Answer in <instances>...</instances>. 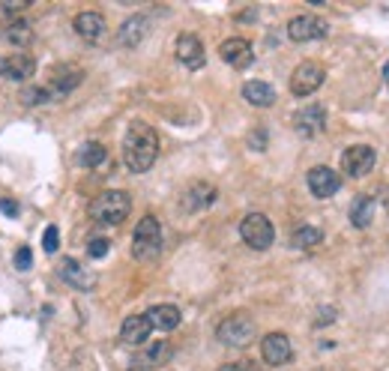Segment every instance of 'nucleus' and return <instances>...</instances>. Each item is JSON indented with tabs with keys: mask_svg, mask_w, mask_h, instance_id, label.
Returning a JSON list of instances; mask_svg holds the SVG:
<instances>
[{
	"mask_svg": "<svg viewBox=\"0 0 389 371\" xmlns=\"http://www.w3.org/2000/svg\"><path fill=\"white\" fill-rule=\"evenodd\" d=\"M210 204H216V186H210V183H204V180L192 183V186L180 195V210H183V213L207 210Z\"/></svg>",
	"mask_w": 389,
	"mask_h": 371,
	"instance_id": "obj_13",
	"label": "nucleus"
},
{
	"mask_svg": "<svg viewBox=\"0 0 389 371\" xmlns=\"http://www.w3.org/2000/svg\"><path fill=\"white\" fill-rule=\"evenodd\" d=\"M111 252V240H105V237H93L90 242H87V254H90V258H105V254Z\"/></svg>",
	"mask_w": 389,
	"mask_h": 371,
	"instance_id": "obj_29",
	"label": "nucleus"
},
{
	"mask_svg": "<svg viewBox=\"0 0 389 371\" xmlns=\"http://www.w3.org/2000/svg\"><path fill=\"white\" fill-rule=\"evenodd\" d=\"M16 266H18V270H30V249L28 246H21L16 252Z\"/></svg>",
	"mask_w": 389,
	"mask_h": 371,
	"instance_id": "obj_32",
	"label": "nucleus"
},
{
	"mask_svg": "<svg viewBox=\"0 0 389 371\" xmlns=\"http://www.w3.org/2000/svg\"><path fill=\"white\" fill-rule=\"evenodd\" d=\"M132 213V198L123 189L99 192L90 201V219L99 225H123Z\"/></svg>",
	"mask_w": 389,
	"mask_h": 371,
	"instance_id": "obj_2",
	"label": "nucleus"
},
{
	"mask_svg": "<svg viewBox=\"0 0 389 371\" xmlns=\"http://www.w3.org/2000/svg\"><path fill=\"white\" fill-rule=\"evenodd\" d=\"M240 237H243V242H246L249 249L263 252V249L273 246L275 228H273V222H270L263 213H249L246 219L240 222Z\"/></svg>",
	"mask_w": 389,
	"mask_h": 371,
	"instance_id": "obj_5",
	"label": "nucleus"
},
{
	"mask_svg": "<svg viewBox=\"0 0 389 371\" xmlns=\"http://www.w3.org/2000/svg\"><path fill=\"white\" fill-rule=\"evenodd\" d=\"M249 144H255V150H267V135H263V132H255L252 138H249Z\"/></svg>",
	"mask_w": 389,
	"mask_h": 371,
	"instance_id": "obj_36",
	"label": "nucleus"
},
{
	"mask_svg": "<svg viewBox=\"0 0 389 371\" xmlns=\"http://www.w3.org/2000/svg\"><path fill=\"white\" fill-rule=\"evenodd\" d=\"M323 126H326V111H323V105H318V102H311V105L299 108V111L294 114V129L303 135V138L321 135Z\"/></svg>",
	"mask_w": 389,
	"mask_h": 371,
	"instance_id": "obj_12",
	"label": "nucleus"
},
{
	"mask_svg": "<svg viewBox=\"0 0 389 371\" xmlns=\"http://www.w3.org/2000/svg\"><path fill=\"white\" fill-rule=\"evenodd\" d=\"M141 371H150V368H141Z\"/></svg>",
	"mask_w": 389,
	"mask_h": 371,
	"instance_id": "obj_38",
	"label": "nucleus"
},
{
	"mask_svg": "<svg viewBox=\"0 0 389 371\" xmlns=\"http://www.w3.org/2000/svg\"><path fill=\"white\" fill-rule=\"evenodd\" d=\"M150 332H153V326H150L147 314H129L126 321H123V326H120V338H123V344L138 348V344H144L150 338Z\"/></svg>",
	"mask_w": 389,
	"mask_h": 371,
	"instance_id": "obj_19",
	"label": "nucleus"
},
{
	"mask_svg": "<svg viewBox=\"0 0 389 371\" xmlns=\"http://www.w3.org/2000/svg\"><path fill=\"white\" fill-rule=\"evenodd\" d=\"M174 54H177V60L183 63L186 69H201L207 63L204 42H201L195 33H180L177 36V45H174Z\"/></svg>",
	"mask_w": 389,
	"mask_h": 371,
	"instance_id": "obj_11",
	"label": "nucleus"
},
{
	"mask_svg": "<svg viewBox=\"0 0 389 371\" xmlns=\"http://www.w3.org/2000/svg\"><path fill=\"white\" fill-rule=\"evenodd\" d=\"M371 219H374V198L359 195L354 204H350V222H354V228H369Z\"/></svg>",
	"mask_w": 389,
	"mask_h": 371,
	"instance_id": "obj_24",
	"label": "nucleus"
},
{
	"mask_svg": "<svg viewBox=\"0 0 389 371\" xmlns=\"http://www.w3.org/2000/svg\"><path fill=\"white\" fill-rule=\"evenodd\" d=\"M159 254H162V225L156 216H144L132 234V258L141 264H153Z\"/></svg>",
	"mask_w": 389,
	"mask_h": 371,
	"instance_id": "obj_3",
	"label": "nucleus"
},
{
	"mask_svg": "<svg viewBox=\"0 0 389 371\" xmlns=\"http://www.w3.org/2000/svg\"><path fill=\"white\" fill-rule=\"evenodd\" d=\"M6 40L16 48H30L33 45V28L28 18H12L6 28Z\"/></svg>",
	"mask_w": 389,
	"mask_h": 371,
	"instance_id": "obj_23",
	"label": "nucleus"
},
{
	"mask_svg": "<svg viewBox=\"0 0 389 371\" xmlns=\"http://www.w3.org/2000/svg\"><path fill=\"white\" fill-rule=\"evenodd\" d=\"M333 321H335V309H333V305H323V309L318 312V317H315V324L326 326V324H333Z\"/></svg>",
	"mask_w": 389,
	"mask_h": 371,
	"instance_id": "obj_31",
	"label": "nucleus"
},
{
	"mask_svg": "<svg viewBox=\"0 0 389 371\" xmlns=\"http://www.w3.org/2000/svg\"><path fill=\"white\" fill-rule=\"evenodd\" d=\"M144 314H147L150 326H153V329H162V332L177 329L180 321H183V314H180L177 305H153V309L144 312Z\"/></svg>",
	"mask_w": 389,
	"mask_h": 371,
	"instance_id": "obj_20",
	"label": "nucleus"
},
{
	"mask_svg": "<svg viewBox=\"0 0 389 371\" xmlns=\"http://www.w3.org/2000/svg\"><path fill=\"white\" fill-rule=\"evenodd\" d=\"M108 159V150L99 144V141H87V144L81 147V153H78V162L84 165V168H99Z\"/></svg>",
	"mask_w": 389,
	"mask_h": 371,
	"instance_id": "obj_27",
	"label": "nucleus"
},
{
	"mask_svg": "<svg viewBox=\"0 0 389 371\" xmlns=\"http://www.w3.org/2000/svg\"><path fill=\"white\" fill-rule=\"evenodd\" d=\"M60 278L72 285L75 290H93L96 288V273L84 270V266L75 261V258H64L60 261Z\"/></svg>",
	"mask_w": 389,
	"mask_h": 371,
	"instance_id": "obj_17",
	"label": "nucleus"
},
{
	"mask_svg": "<svg viewBox=\"0 0 389 371\" xmlns=\"http://www.w3.org/2000/svg\"><path fill=\"white\" fill-rule=\"evenodd\" d=\"M0 75H4L6 81H28L30 75H36V60L28 51H16V54H9L4 63H0Z\"/></svg>",
	"mask_w": 389,
	"mask_h": 371,
	"instance_id": "obj_14",
	"label": "nucleus"
},
{
	"mask_svg": "<svg viewBox=\"0 0 389 371\" xmlns=\"http://www.w3.org/2000/svg\"><path fill=\"white\" fill-rule=\"evenodd\" d=\"M72 28L84 42H99L105 33V18L99 16V12H78L72 21Z\"/></svg>",
	"mask_w": 389,
	"mask_h": 371,
	"instance_id": "obj_18",
	"label": "nucleus"
},
{
	"mask_svg": "<svg viewBox=\"0 0 389 371\" xmlns=\"http://www.w3.org/2000/svg\"><path fill=\"white\" fill-rule=\"evenodd\" d=\"M323 81H326V69L321 66V63L318 60H303L291 75V93L306 99V96L315 93Z\"/></svg>",
	"mask_w": 389,
	"mask_h": 371,
	"instance_id": "obj_6",
	"label": "nucleus"
},
{
	"mask_svg": "<svg viewBox=\"0 0 389 371\" xmlns=\"http://www.w3.org/2000/svg\"><path fill=\"white\" fill-rule=\"evenodd\" d=\"M309 189L315 198H333L335 192L342 189V177L333 168H326V165H318V168L309 171Z\"/></svg>",
	"mask_w": 389,
	"mask_h": 371,
	"instance_id": "obj_15",
	"label": "nucleus"
},
{
	"mask_svg": "<svg viewBox=\"0 0 389 371\" xmlns=\"http://www.w3.org/2000/svg\"><path fill=\"white\" fill-rule=\"evenodd\" d=\"M219 371H258V365L252 360H243V363H234V365H222Z\"/></svg>",
	"mask_w": 389,
	"mask_h": 371,
	"instance_id": "obj_34",
	"label": "nucleus"
},
{
	"mask_svg": "<svg viewBox=\"0 0 389 371\" xmlns=\"http://www.w3.org/2000/svg\"><path fill=\"white\" fill-rule=\"evenodd\" d=\"M383 81H386V87H389V63H383Z\"/></svg>",
	"mask_w": 389,
	"mask_h": 371,
	"instance_id": "obj_37",
	"label": "nucleus"
},
{
	"mask_svg": "<svg viewBox=\"0 0 389 371\" xmlns=\"http://www.w3.org/2000/svg\"><path fill=\"white\" fill-rule=\"evenodd\" d=\"M219 57L234 69H246V66H252L255 51H252V42L243 40V36H231V40H225L219 45Z\"/></svg>",
	"mask_w": 389,
	"mask_h": 371,
	"instance_id": "obj_9",
	"label": "nucleus"
},
{
	"mask_svg": "<svg viewBox=\"0 0 389 371\" xmlns=\"http://www.w3.org/2000/svg\"><path fill=\"white\" fill-rule=\"evenodd\" d=\"M261 356L267 365H285L291 363L294 356V348H291V338L285 336V332H270V336H263L261 341Z\"/></svg>",
	"mask_w": 389,
	"mask_h": 371,
	"instance_id": "obj_10",
	"label": "nucleus"
},
{
	"mask_svg": "<svg viewBox=\"0 0 389 371\" xmlns=\"http://www.w3.org/2000/svg\"><path fill=\"white\" fill-rule=\"evenodd\" d=\"M318 242H323V231L315 225H303L297 228V231L291 234V246L294 249H315Z\"/></svg>",
	"mask_w": 389,
	"mask_h": 371,
	"instance_id": "obj_25",
	"label": "nucleus"
},
{
	"mask_svg": "<svg viewBox=\"0 0 389 371\" xmlns=\"http://www.w3.org/2000/svg\"><path fill=\"white\" fill-rule=\"evenodd\" d=\"M84 81V72L78 66H72V63H64V66H57L52 72V81H48V90H52V96H66L72 93L75 87H78Z\"/></svg>",
	"mask_w": 389,
	"mask_h": 371,
	"instance_id": "obj_16",
	"label": "nucleus"
},
{
	"mask_svg": "<svg viewBox=\"0 0 389 371\" xmlns=\"http://www.w3.org/2000/svg\"><path fill=\"white\" fill-rule=\"evenodd\" d=\"M159 156V135L150 123L135 120L123 138V162L132 174H147Z\"/></svg>",
	"mask_w": 389,
	"mask_h": 371,
	"instance_id": "obj_1",
	"label": "nucleus"
},
{
	"mask_svg": "<svg viewBox=\"0 0 389 371\" xmlns=\"http://www.w3.org/2000/svg\"><path fill=\"white\" fill-rule=\"evenodd\" d=\"M243 99L255 108H270V105H275V90L267 81H246L243 84Z\"/></svg>",
	"mask_w": 389,
	"mask_h": 371,
	"instance_id": "obj_22",
	"label": "nucleus"
},
{
	"mask_svg": "<svg viewBox=\"0 0 389 371\" xmlns=\"http://www.w3.org/2000/svg\"><path fill=\"white\" fill-rule=\"evenodd\" d=\"M21 99L28 102V105H45V102H52L54 96H52V90H48V87H24Z\"/></svg>",
	"mask_w": 389,
	"mask_h": 371,
	"instance_id": "obj_28",
	"label": "nucleus"
},
{
	"mask_svg": "<svg viewBox=\"0 0 389 371\" xmlns=\"http://www.w3.org/2000/svg\"><path fill=\"white\" fill-rule=\"evenodd\" d=\"M57 246H60V231H57V225H48V228H45V237H42V249H45L48 254H54Z\"/></svg>",
	"mask_w": 389,
	"mask_h": 371,
	"instance_id": "obj_30",
	"label": "nucleus"
},
{
	"mask_svg": "<svg viewBox=\"0 0 389 371\" xmlns=\"http://www.w3.org/2000/svg\"><path fill=\"white\" fill-rule=\"evenodd\" d=\"M374 162H378V153L369 144H357V147H347L345 156H342V171L347 177H366L374 171Z\"/></svg>",
	"mask_w": 389,
	"mask_h": 371,
	"instance_id": "obj_7",
	"label": "nucleus"
},
{
	"mask_svg": "<svg viewBox=\"0 0 389 371\" xmlns=\"http://www.w3.org/2000/svg\"><path fill=\"white\" fill-rule=\"evenodd\" d=\"M0 213L9 216V219H16V216H18V204L9 201V198H0Z\"/></svg>",
	"mask_w": 389,
	"mask_h": 371,
	"instance_id": "obj_33",
	"label": "nucleus"
},
{
	"mask_svg": "<svg viewBox=\"0 0 389 371\" xmlns=\"http://www.w3.org/2000/svg\"><path fill=\"white\" fill-rule=\"evenodd\" d=\"M30 0H6L4 4V12H18V9H28Z\"/></svg>",
	"mask_w": 389,
	"mask_h": 371,
	"instance_id": "obj_35",
	"label": "nucleus"
},
{
	"mask_svg": "<svg viewBox=\"0 0 389 371\" xmlns=\"http://www.w3.org/2000/svg\"><path fill=\"white\" fill-rule=\"evenodd\" d=\"M255 321L249 317L246 312H237V314H228L225 321L219 324L216 329V338L228 348H249L255 341Z\"/></svg>",
	"mask_w": 389,
	"mask_h": 371,
	"instance_id": "obj_4",
	"label": "nucleus"
},
{
	"mask_svg": "<svg viewBox=\"0 0 389 371\" xmlns=\"http://www.w3.org/2000/svg\"><path fill=\"white\" fill-rule=\"evenodd\" d=\"M144 36H147V18L144 16H132L123 21V28L117 30V42L123 48H138L144 42Z\"/></svg>",
	"mask_w": 389,
	"mask_h": 371,
	"instance_id": "obj_21",
	"label": "nucleus"
},
{
	"mask_svg": "<svg viewBox=\"0 0 389 371\" xmlns=\"http://www.w3.org/2000/svg\"><path fill=\"white\" fill-rule=\"evenodd\" d=\"M168 360H171V344H168V341H156L153 348H147L135 363H138V365H150V368H153V365H165Z\"/></svg>",
	"mask_w": 389,
	"mask_h": 371,
	"instance_id": "obj_26",
	"label": "nucleus"
},
{
	"mask_svg": "<svg viewBox=\"0 0 389 371\" xmlns=\"http://www.w3.org/2000/svg\"><path fill=\"white\" fill-rule=\"evenodd\" d=\"M326 21L318 18V16H297L287 21V36L294 42H315V40H323L326 36Z\"/></svg>",
	"mask_w": 389,
	"mask_h": 371,
	"instance_id": "obj_8",
	"label": "nucleus"
}]
</instances>
